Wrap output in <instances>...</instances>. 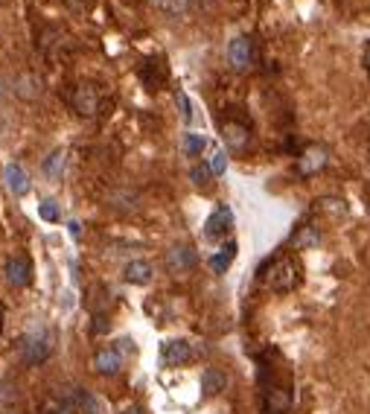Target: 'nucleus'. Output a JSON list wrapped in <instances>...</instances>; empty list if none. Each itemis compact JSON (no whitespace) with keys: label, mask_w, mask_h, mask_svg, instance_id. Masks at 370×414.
<instances>
[{"label":"nucleus","mask_w":370,"mask_h":414,"mask_svg":"<svg viewBox=\"0 0 370 414\" xmlns=\"http://www.w3.org/2000/svg\"><path fill=\"white\" fill-rule=\"evenodd\" d=\"M257 388H260L263 414H289L294 399V385H292V370L277 350H268L263 356Z\"/></svg>","instance_id":"1"},{"label":"nucleus","mask_w":370,"mask_h":414,"mask_svg":"<svg viewBox=\"0 0 370 414\" xmlns=\"http://www.w3.org/2000/svg\"><path fill=\"white\" fill-rule=\"evenodd\" d=\"M260 280L268 292L274 295H289L301 286L303 280V268L297 263L294 254H277L272 260H265V266L260 268Z\"/></svg>","instance_id":"2"},{"label":"nucleus","mask_w":370,"mask_h":414,"mask_svg":"<svg viewBox=\"0 0 370 414\" xmlns=\"http://www.w3.org/2000/svg\"><path fill=\"white\" fill-rule=\"evenodd\" d=\"M53 353V338L47 330H33L30 336H24L21 341V356L26 365H41Z\"/></svg>","instance_id":"3"},{"label":"nucleus","mask_w":370,"mask_h":414,"mask_svg":"<svg viewBox=\"0 0 370 414\" xmlns=\"http://www.w3.org/2000/svg\"><path fill=\"white\" fill-rule=\"evenodd\" d=\"M326 164H330V149L321 146V144H309L301 155H297L294 173L301 178H309V175H318L321 169H326Z\"/></svg>","instance_id":"4"},{"label":"nucleus","mask_w":370,"mask_h":414,"mask_svg":"<svg viewBox=\"0 0 370 414\" xmlns=\"http://www.w3.org/2000/svg\"><path fill=\"white\" fill-rule=\"evenodd\" d=\"M227 64L236 74H248L251 64H254V44L248 35H236L231 44H227Z\"/></svg>","instance_id":"5"},{"label":"nucleus","mask_w":370,"mask_h":414,"mask_svg":"<svg viewBox=\"0 0 370 414\" xmlns=\"http://www.w3.org/2000/svg\"><path fill=\"white\" fill-rule=\"evenodd\" d=\"M222 140L231 152H245L251 144V126L242 120H222Z\"/></svg>","instance_id":"6"},{"label":"nucleus","mask_w":370,"mask_h":414,"mask_svg":"<svg viewBox=\"0 0 370 414\" xmlns=\"http://www.w3.org/2000/svg\"><path fill=\"white\" fill-rule=\"evenodd\" d=\"M6 280L9 286L15 289H26L33 283V263L26 254H12L6 260Z\"/></svg>","instance_id":"7"},{"label":"nucleus","mask_w":370,"mask_h":414,"mask_svg":"<svg viewBox=\"0 0 370 414\" xmlns=\"http://www.w3.org/2000/svg\"><path fill=\"white\" fill-rule=\"evenodd\" d=\"M70 105L79 117H96L99 111V91L94 85H76L73 94H70Z\"/></svg>","instance_id":"8"},{"label":"nucleus","mask_w":370,"mask_h":414,"mask_svg":"<svg viewBox=\"0 0 370 414\" xmlns=\"http://www.w3.org/2000/svg\"><path fill=\"white\" fill-rule=\"evenodd\" d=\"M231 227H234V213H231V207L219 205V207L207 216V222H204V236H207V239H224L227 234H231Z\"/></svg>","instance_id":"9"},{"label":"nucleus","mask_w":370,"mask_h":414,"mask_svg":"<svg viewBox=\"0 0 370 414\" xmlns=\"http://www.w3.org/2000/svg\"><path fill=\"white\" fill-rule=\"evenodd\" d=\"M193 356H195L193 345H190V341H184V338L166 341L164 350H161V359H164L166 368H181V365H187V362H193Z\"/></svg>","instance_id":"10"},{"label":"nucleus","mask_w":370,"mask_h":414,"mask_svg":"<svg viewBox=\"0 0 370 414\" xmlns=\"http://www.w3.org/2000/svg\"><path fill=\"white\" fill-rule=\"evenodd\" d=\"M94 370L99 377H117L123 370V353L117 347H99L94 353Z\"/></svg>","instance_id":"11"},{"label":"nucleus","mask_w":370,"mask_h":414,"mask_svg":"<svg viewBox=\"0 0 370 414\" xmlns=\"http://www.w3.org/2000/svg\"><path fill=\"white\" fill-rule=\"evenodd\" d=\"M195 263H198V257H195L193 245H173L166 251V268L173 271V275H184V271H190Z\"/></svg>","instance_id":"12"},{"label":"nucleus","mask_w":370,"mask_h":414,"mask_svg":"<svg viewBox=\"0 0 370 414\" xmlns=\"http://www.w3.org/2000/svg\"><path fill=\"white\" fill-rule=\"evenodd\" d=\"M318 242H321V227H315L312 222H301V225L294 227L289 245H292L294 251H309V248H315Z\"/></svg>","instance_id":"13"},{"label":"nucleus","mask_w":370,"mask_h":414,"mask_svg":"<svg viewBox=\"0 0 370 414\" xmlns=\"http://www.w3.org/2000/svg\"><path fill=\"white\" fill-rule=\"evenodd\" d=\"M3 181H6V190L12 196H26L30 193V175H26V169L21 164H6L3 169Z\"/></svg>","instance_id":"14"},{"label":"nucleus","mask_w":370,"mask_h":414,"mask_svg":"<svg viewBox=\"0 0 370 414\" xmlns=\"http://www.w3.org/2000/svg\"><path fill=\"white\" fill-rule=\"evenodd\" d=\"M123 277H125V283H132V286H149L155 277V268L149 260H132V263H125Z\"/></svg>","instance_id":"15"},{"label":"nucleus","mask_w":370,"mask_h":414,"mask_svg":"<svg viewBox=\"0 0 370 414\" xmlns=\"http://www.w3.org/2000/svg\"><path fill=\"white\" fill-rule=\"evenodd\" d=\"M227 388V374L219 368H207L202 374V397H219Z\"/></svg>","instance_id":"16"},{"label":"nucleus","mask_w":370,"mask_h":414,"mask_svg":"<svg viewBox=\"0 0 370 414\" xmlns=\"http://www.w3.org/2000/svg\"><path fill=\"white\" fill-rule=\"evenodd\" d=\"M236 251H239V245H236V239H227L224 245L210 257V268H213V275H224L227 268H231V263H234V257H236Z\"/></svg>","instance_id":"17"},{"label":"nucleus","mask_w":370,"mask_h":414,"mask_svg":"<svg viewBox=\"0 0 370 414\" xmlns=\"http://www.w3.org/2000/svg\"><path fill=\"white\" fill-rule=\"evenodd\" d=\"M315 210L324 213V216H333V219H341V216H347V205H344V198H335V196H324L315 202Z\"/></svg>","instance_id":"18"},{"label":"nucleus","mask_w":370,"mask_h":414,"mask_svg":"<svg viewBox=\"0 0 370 414\" xmlns=\"http://www.w3.org/2000/svg\"><path fill=\"white\" fill-rule=\"evenodd\" d=\"M15 94L24 96V99H35V96L41 94V79L33 76V74L18 76V82H15Z\"/></svg>","instance_id":"19"},{"label":"nucleus","mask_w":370,"mask_h":414,"mask_svg":"<svg viewBox=\"0 0 370 414\" xmlns=\"http://www.w3.org/2000/svg\"><path fill=\"white\" fill-rule=\"evenodd\" d=\"M76 403L70 399H62V397H47L44 406H41V414H76Z\"/></svg>","instance_id":"20"},{"label":"nucleus","mask_w":370,"mask_h":414,"mask_svg":"<svg viewBox=\"0 0 370 414\" xmlns=\"http://www.w3.org/2000/svg\"><path fill=\"white\" fill-rule=\"evenodd\" d=\"M190 181H193V187L207 190V187H210V181H213L210 166H207V164H195V166L190 169Z\"/></svg>","instance_id":"21"},{"label":"nucleus","mask_w":370,"mask_h":414,"mask_svg":"<svg viewBox=\"0 0 370 414\" xmlns=\"http://www.w3.org/2000/svg\"><path fill=\"white\" fill-rule=\"evenodd\" d=\"M44 173H47L50 178H62V173H64V152H62V149H55L50 158L44 161Z\"/></svg>","instance_id":"22"},{"label":"nucleus","mask_w":370,"mask_h":414,"mask_svg":"<svg viewBox=\"0 0 370 414\" xmlns=\"http://www.w3.org/2000/svg\"><path fill=\"white\" fill-rule=\"evenodd\" d=\"M38 216L44 222H62V205L53 202V198H47V202L38 205Z\"/></svg>","instance_id":"23"},{"label":"nucleus","mask_w":370,"mask_h":414,"mask_svg":"<svg viewBox=\"0 0 370 414\" xmlns=\"http://www.w3.org/2000/svg\"><path fill=\"white\" fill-rule=\"evenodd\" d=\"M204 146H207V140L202 135H184V152H187L190 158H198V155L204 152Z\"/></svg>","instance_id":"24"},{"label":"nucleus","mask_w":370,"mask_h":414,"mask_svg":"<svg viewBox=\"0 0 370 414\" xmlns=\"http://www.w3.org/2000/svg\"><path fill=\"white\" fill-rule=\"evenodd\" d=\"M15 399H18V388L12 382H0V408H6L9 406H15Z\"/></svg>","instance_id":"25"},{"label":"nucleus","mask_w":370,"mask_h":414,"mask_svg":"<svg viewBox=\"0 0 370 414\" xmlns=\"http://www.w3.org/2000/svg\"><path fill=\"white\" fill-rule=\"evenodd\" d=\"M207 166H210V173H213V175H224V169H227L224 152H222V149L213 152V155H210V161H207Z\"/></svg>","instance_id":"26"},{"label":"nucleus","mask_w":370,"mask_h":414,"mask_svg":"<svg viewBox=\"0 0 370 414\" xmlns=\"http://www.w3.org/2000/svg\"><path fill=\"white\" fill-rule=\"evenodd\" d=\"M161 6H164V12L166 15H181L184 9H187V0H161Z\"/></svg>","instance_id":"27"},{"label":"nucleus","mask_w":370,"mask_h":414,"mask_svg":"<svg viewBox=\"0 0 370 414\" xmlns=\"http://www.w3.org/2000/svg\"><path fill=\"white\" fill-rule=\"evenodd\" d=\"M178 105H181V117L190 123V117H193V108H190V99H187V94H181V91H178Z\"/></svg>","instance_id":"28"},{"label":"nucleus","mask_w":370,"mask_h":414,"mask_svg":"<svg viewBox=\"0 0 370 414\" xmlns=\"http://www.w3.org/2000/svg\"><path fill=\"white\" fill-rule=\"evenodd\" d=\"M120 414H146V408H143V406H137V403H129V406H123Z\"/></svg>","instance_id":"29"},{"label":"nucleus","mask_w":370,"mask_h":414,"mask_svg":"<svg viewBox=\"0 0 370 414\" xmlns=\"http://www.w3.org/2000/svg\"><path fill=\"white\" fill-rule=\"evenodd\" d=\"M67 3H70V6H73L76 12H82V9H88V6H91V3H88V0H67Z\"/></svg>","instance_id":"30"},{"label":"nucleus","mask_w":370,"mask_h":414,"mask_svg":"<svg viewBox=\"0 0 370 414\" xmlns=\"http://www.w3.org/2000/svg\"><path fill=\"white\" fill-rule=\"evenodd\" d=\"M362 62H364V70H367V74H370V41H367V44H364V55H362Z\"/></svg>","instance_id":"31"},{"label":"nucleus","mask_w":370,"mask_h":414,"mask_svg":"<svg viewBox=\"0 0 370 414\" xmlns=\"http://www.w3.org/2000/svg\"><path fill=\"white\" fill-rule=\"evenodd\" d=\"M0 330H3V307H0Z\"/></svg>","instance_id":"32"},{"label":"nucleus","mask_w":370,"mask_h":414,"mask_svg":"<svg viewBox=\"0 0 370 414\" xmlns=\"http://www.w3.org/2000/svg\"><path fill=\"white\" fill-rule=\"evenodd\" d=\"M0 414H18V411H12V408H9V411H0Z\"/></svg>","instance_id":"33"}]
</instances>
